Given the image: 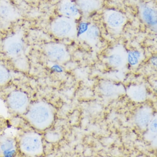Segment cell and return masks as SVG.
Returning <instances> with one entry per match:
<instances>
[{"label":"cell","mask_w":157,"mask_h":157,"mask_svg":"<svg viewBox=\"0 0 157 157\" xmlns=\"http://www.w3.org/2000/svg\"><path fill=\"white\" fill-rule=\"evenodd\" d=\"M28 118L35 127L43 130L48 128L52 122L54 113L48 105L44 103H37L30 109Z\"/></svg>","instance_id":"obj_1"},{"label":"cell","mask_w":157,"mask_h":157,"mask_svg":"<svg viewBox=\"0 0 157 157\" xmlns=\"http://www.w3.org/2000/svg\"><path fill=\"white\" fill-rule=\"evenodd\" d=\"M21 146L25 152L31 155L40 153L42 145L41 139L35 134L25 135L21 141Z\"/></svg>","instance_id":"obj_2"},{"label":"cell","mask_w":157,"mask_h":157,"mask_svg":"<svg viewBox=\"0 0 157 157\" xmlns=\"http://www.w3.org/2000/svg\"><path fill=\"white\" fill-rule=\"evenodd\" d=\"M71 23L67 19L63 18L56 19L52 24V32L56 37H67L71 34L72 30L73 31V26Z\"/></svg>","instance_id":"obj_3"},{"label":"cell","mask_w":157,"mask_h":157,"mask_svg":"<svg viewBox=\"0 0 157 157\" xmlns=\"http://www.w3.org/2000/svg\"><path fill=\"white\" fill-rule=\"evenodd\" d=\"M44 52L49 59L55 62L64 61L67 56L63 47L56 43H50L46 46Z\"/></svg>","instance_id":"obj_4"},{"label":"cell","mask_w":157,"mask_h":157,"mask_svg":"<svg viewBox=\"0 0 157 157\" xmlns=\"http://www.w3.org/2000/svg\"><path fill=\"white\" fill-rule=\"evenodd\" d=\"M7 46V52L11 57L17 60H24V46L22 40L18 37L10 39Z\"/></svg>","instance_id":"obj_5"},{"label":"cell","mask_w":157,"mask_h":157,"mask_svg":"<svg viewBox=\"0 0 157 157\" xmlns=\"http://www.w3.org/2000/svg\"><path fill=\"white\" fill-rule=\"evenodd\" d=\"M28 100L26 95L22 93L17 92L12 94L10 98L11 107L17 112H23L27 107Z\"/></svg>","instance_id":"obj_6"},{"label":"cell","mask_w":157,"mask_h":157,"mask_svg":"<svg viewBox=\"0 0 157 157\" xmlns=\"http://www.w3.org/2000/svg\"><path fill=\"white\" fill-rule=\"evenodd\" d=\"M59 10L64 15L74 17L78 13L77 7L68 0H62L59 6Z\"/></svg>","instance_id":"obj_7"},{"label":"cell","mask_w":157,"mask_h":157,"mask_svg":"<svg viewBox=\"0 0 157 157\" xmlns=\"http://www.w3.org/2000/svg\"><path fill=\"white\" fill-rule=\"evenodd\" d=\"M0 12L2 13L1 14L7 18L13 19L15 17H17V13L15 10L13 6L9 5L2 6L0 8Z\"/></svg>","instance_id":"obj_8"},{"label":"cell","mask_w":157,"mask_h":157,"mask_svg":"<svg viewBox=\"0 0 157 157\" xmlns=\"http://www.w3.org/2000/svg\"><path fill=\"white\" fill-rule=\"evenodd\" d=\"M144 14L146 20H147L148 22L151 23L155 21L154 13H153V10H146L144 11Z\"/></svg>","instance_id":"obj_9"},{"label":"cell","mask_w":157,"mask_h":157,"mask_svg":"<svg viewBox=\"0 0 157 157\" xmlns=\"http://www.w3.org/2000/svg\"><path fill=\"white\" fill-rule=\"evenodd\" d=\"M109 21L110 24H111L112 25L117 26L121 24L123 19L121 16H120L118 14H115V15H113L112 17H111Z\"/></svg>","instance_id":"obj_10"}]
</instances>
